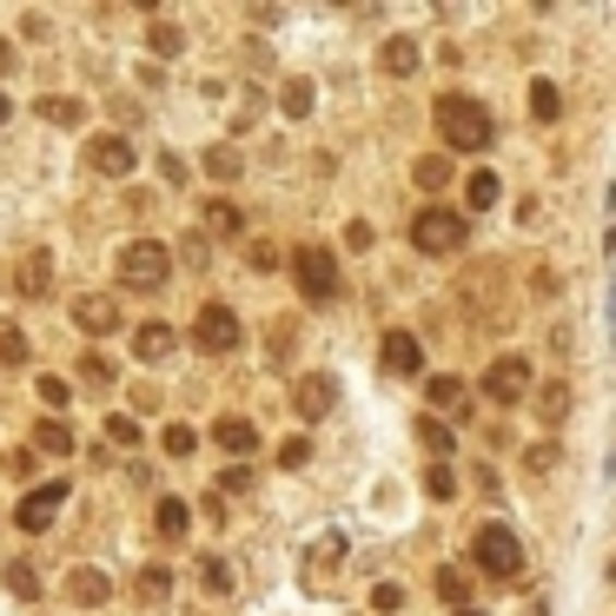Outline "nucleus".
<instances>
[{
	"label": "nucleus",
	"mask_w": 616,
	"mask_h": 616,
	"mask_svg": "<svg viewBox=\"0 0 616 616\" xmlns=\"http://www.w3.org/2000/svg\"><path fill=\"white\" fill-rule=\"evenodd\" d=\"M34 451H47V458H67V451H73V431H67L60 418H40V424H34Z\"/></svg>",
	"instance_id": "nucleus-20"
},
{
	"label": "nucleus",
	"mask_w": 616,
	"mask_h": 616,
	"mask_svg": "<svg viewBox=\"0 0 616 616\" xmlns=\"http://www.w3.org/2000/svg\"><path fill=\"white\" fill-rule=\"evenodd\" d=\"M424 391H431V404H445V411H458V404H464V385H458V378H431Z\"/></svg>",
	"instance_id": "nucleus-39"
},
{
	"label": "nucleus",
	"mask_w": 616,
	"mask_h": 616,
	"mask_svg": "<svg viewBox=\"0 0 616 616\" xmlns=\"http://www.w3.org/2000/svg\"><path fill=\"white\" fill-rule=\"evenodd\" d=\"M133 596H140V603H166V596H172V570H166V564H146V570L133 577Z\"/></svg>",
	"instance_id": "nucleus-22"
},
{
	"label": "nucleus",
	"mask_w": 616,
	"mask_h": 616,
	"mask_svg": "<svg viewBox=\"0 0 616 616\" xmlns=\"http://www.w3.org/2000/svg\"><path fill=\"white\" fill-rule=\"evenodd\" d=\"M133 140L126 133H94V140H86V166H94V172H107V180H126V172H133Z\"/></svg>",
	"instance_id": "nucleus-8"
},
{
	"label": "nucleus",
	"mask_w": 616,
	"mask_h": 616,
	"mask_svg": "<svg viewBox=\"0 0 616 616\" xmlns=\"http://www.w3.org/2000/svg\"><path fill=\"white\" fill-rule=\"evenodd\" d=\"M14 286H21V299H47V286H53V258H47V252H27Z\"/></svg>",
	"instance_id": "nucleus-18"
},
{
	"label": "nucleus",
	"mask_w": 616,
	"mask_h": 616,
	"mask_svg": "<svg viewBox=\"0 0 616 616\" xmlns=\"http://www.w3.org/2000/svg\"><path fill=\"white\" fill-rule=\"evenodd\" d=\"M219 491H252V471H245V464H232V471H219Z\"/></svg>",
	"instance_id": "nucleus-46"
},
{
	"label": "nucleus",
	"mask_w": 616,
	"mask_h": 616,
	"mask_svg": "<svg viewBox=\"0 0 616 616\" xmlns=\"http://www.w3.org/2000/svg\"><path fill=\"white\" fill-rule=\"evenodd\" d=\"M200 583H206L213 596H226V590H232V564H226V557H200Z\"/></svg>",
	"instance_id": "nucleus-32"
},
{
	"label": "nucleus",
	"mask_w": 616,
	"mask_h": 616,
	"mask_svg": "<svg viewBox=\"0 0 616 616\" xmlns=\"http://www.w3.org/2000/svg\"><path fill=\"white\" fill-rule=\"evenodd\" d=\"M418 437H424V451H437V458H451V424H437V418H418Z\"/></svg>",
	"instance_id": "nucleus-30"
},
{
	"label": "nucleus",
	"mask_w": 616,
	"mask_h": 616,
	"mask_svg": "<svg viewBox=\"0 0 616 616\" xmlns=\"http://www.w3.org/2000/svg\"><path fill=\"white\" fill-rule=\"evenodd\" d=\"M0 365H27V331L21 325H0Z\"/></svg>",
	"instance_id": "nucleus-34"
},
{
	"label": "nucleus",
	"mask_w": 616,
	"mask_h": 616,
	"mask_svg": "<svg viewBox=\"0 0 616 616\" xmlns=\"http://www.w3.org/2000/svg\"><path fill=\"white\" fill-rule=\"evenodd\" d=\"M159 445H166V458H193V445H200V437H193L186 424H166V437H159Z\"/></svg>",
	"instance_id": "nucleus-38"
},
{
	"label": "nucleus",
	"mask_w": 616,
	"mask_h": 616,
	"mask_svg": "<svg viewBox=\"0 0 616 616\" xmlns=\"http://www.w3.org/2000/svg\"><path fill=\"white\" fill-rule=\"evenodd\" d=\"M206 252H213V245H206L200 232H186V245H180V258H186V266H213V258H206Z\"/></svg>",
	"instance_id": "nucleus-43"
},
{
	"label": "nucleus",
	"mask_w": 616,
	"mask_h": 616,
	"mask_svg": "<svg viewBox=\"0 0 616 616\" xmlns=\"http://www.w3.org/2000/svg\"><path fill=\"white\" fill-rule=\"evenodd\" d=\"M107 437H113V445H140V424L133 418H107Z\"/></svg>",
	"instance_id": "nucleus-44"
},
{
	"label": "nucleus",
	"mask_w": 616,
	"mask_h": 616,
	"mask_svg": "<svg viewBox=\"0 0 616 616\" xmlns=\"http://www.w3.org/2000/svg\"><path fill=\"white\" fill-rule=\"evenodd\" d=\"M464 239H471V219H464L458 206H424V213L411 219V245H418L424 258H451V252H464Z\"/></svg>",
	"instance_id": "nucleus-2"
},
{
	"label": "nucleus",
	"mask_w": 616,
	"mask_h": 616,
	"mask_svg": "<svg viewBox=\"0 0 616 616\" xmlns=\"http://www.w3.org/2000/svg\"><path fill=\"white\" fill-rule=\"evenodd\" d=\"M345 245H351V252H365V245H372V226H365V219H359V226H345Z\"/></svg>",
	"instance_id": "nucleus-47"
},
{
	"label": "nucleus",
	"mask_w": 616,
	"mask_h": 616,
	"mask_svg": "<svg viewBox=\"0 0 616 616\" xmlns=\"http://www.w3.org/2000/svg\"><path fill=\"white\" fill-rule=\"evenodd\" d=\"M213 445L232 451V458H252V451H258V424H245V418H219V424H213Z\"/></svg>",
	"instance_id": "nucleus-13"
},
{
	"label": "nucleus",
	"mask_w": 616,
	"mask_h": 616,
	"mask_svg": "<svg viewBox=\"0 0 616 616\" xmlns=\"http://www.w3.org/2000/svg\"><path fill=\"white\" fill-rule=\"evenodd\" d=\"M21 67V53H14V40H0V73H14Z\"/></svg>",
	"instance_id": "nucleus-49"
},
{
	"label": "nucleus",
	"mask_w": 616,
	"mask_h": 616,
	"mask_svg": "<svg viewBox=\"0 0 616 616\" xmlns=\"http://www.w3.org/2000/svg\"><path fill=\"white\" fill-rule=\"evenodd\" d=\"M551 464H557V445H531V451H523V471H538V478H544Z\"/></svg>",
	"instance_id": "nucleus-41"
},
{
	"label": "nucleus",
	"mask_w": 616,
	"mask_h": 616,
	"mask_svg": "<svg viewBox=\"0 0 616 616\" xmlns=\"http://www.w3.org/2000/svg\"><path fill=\"white\" fill-rule=\"evenodd\" d=\"M40 398L47 404H67V378H40Z\"/></svg>",
	"instance_id": "nucleus-48"
},
{
	"label": "nucleus",
	"mask_w": 616,
	"mask_h": 616,
	"mask_svg": "<svg viewBox=\"0 0 616 616\" xmlns=\"http://www.w3.org/2000/svg\"><path fill=\"white\" fill-rule=\"evenodd\" d=\"M564 411H570V385L551 378V385L538 391V418H544V424H564Z\"/></svg>",
	"instance_id": "nucleus-26"
},
{
	"label": "nucleus",
	"mask_w": 616,
	"mask_h": 616,
	"mask_svg": "<svg viewBox=\"0 0 616 616\" xmlns=\"http://www.w3.org/2000/svg\"><path fill=\"white\" fill-rule=\"evenodd\" d=\"M279 266V245H266V239H252V273H273Z\"/></svg>",
	"instance_id": "nucleus-45"
},
{
	"label": "nucleus",
	"mask_w": 616,
	"mask_h": 616,
	"mask_svg": "<svg viewBox=\"0 0 616 616\" xmlns=\"http://www.w3.org/2000/svg\"><path fill=\"white\" fill-rule=\"evenodd\" d=\"M398 603H404V590H398V583H378V590H372V609H378V616H391Z\"/></svg>",
	"instance_id": "nucleus-42"
},
{
	"label": "nucleus",
	"mask_w": 616,
	"mask_h": 616,
	"mask_svg": "<svg viewBox=\"0 0 616 616\" xmlns=\"http://www.w3.org/2000/svg\"><path fill=\"white\" fill-rule=\"evenodd\" d=\"M338 564H345V538H338V531H325V538L305 551V583H325Z\"/></svg>",
	"instance_id": "nucleus-15"
},
{
	"label": "nucleus",
	"mask_w": 616,
	"mask_h": 616,
	"mask_svg": "<svg viewBox=\"0 0 616 616\" xmlns=\"http://www.w3.org/2000/svg\"><path fill=\"white\" fill-rule=\"evenodd\" d=\"M153 531H159L166 544H180V538L193 531V510H186L180 497H159V510H153Z\"/></svg>",
	"instance_id": "nucleus-17"
},
{
	"label": "nucleus",
	"mask_w": 616,
	"mask_h": 616,
	"mask_svg": "<svg viewBox=\"0 0 616 616\" xmlns=\"http://www.w3.org/2000/svg\"><path fill=\"white\" fill-rule=\"evenodd\" d=\"M424 491H431L437 504H451V497H458V478H451L445 464H431V471H424Z\"/></svg>",
	"instance_id": "nucleus-37"
},
{
	"label": "nucleus",
	"mask_w": 616,
	"mask_h": 616,
	"mask_svg": "<svg viewBox=\"0 0 616 616\" xmlns=\"http://www.w3.org/2000/svg\"><path fill=\"white\" fill-rule=\"evenodd\" d=\"M418 186H424V193H445V186H451V159H445V153H424V159H418Z\"/></svg>",
	"instance_id": "nucleus-27"
},
{
	"label": "nucleus",
	"mask_w": 616,
	"mask_h": 616,
	"mask_svg": "<svg viewBox=\"0 0 616 616\" xmlns=\"http://www.w3.org/2000/svg\"><path fill=\"white\" fill-rule=\"evenodd\" d=\"M40 113H47L53 126H80V120H86V107H80V100H67V94H53V100H40Z\"/></svg>",
	"instance_id": "nucleus-31"
},
{
	"label": "nucleus",
	"mask_w": 616,
	"mask_h": 616,
	"mask_svg": "<svg viewBox=\"0 0 616 616\" xmlns=\"http://www.w3.org/2000/svg\"><path fill=\"white\" fill-rule=\"evenodd\" d=\"M437 596H445L451 609H471V577L458 564H437Z\"/></svg>",
	"instance_id": "nucleus-23"
},
{
	"label": "nucleus",
	"mask_w": 616,
	"mask_h": 616,
	"mask_svg": "<svg viewBox=\"0 0 616 616\" xmlns=\"http://www.w3.org/2000/svg\"><path fill=\"white\" fill-rule=\"evenodd\" d=\"M60 504H67V478H53V484H40V491H27L21 497V510H14V523H21V531H47V523L60 517Z\"/></svg>",
	"instance_id": "nucleus-9"
},
{
	"label": "nucleus",
	"mask_w": 616,
	"mask_h": 616,
	"mask_svg": "<svg viewBox=\"0 0 616 616\" xmlns=\"http://www.w3.org/2000/svg\"><path fill=\"white\" fill-rule=\"evenodd\" d=\"M292 404H299V418L305 424H318L331 404H338V385L325 378V372H312V378H299V391H292Z\"/></svg>",
	"instance_id": "nucleus-12"
},
{
	"label": "nucleus",
	"mask_w": 616,
	"mask_h": 616,
	"mask_svg": "<svg viewBox=\"0 0 616 616\" xmlns=\"http://www.w3.org/2000/svg\"><path fill=\"white\" fill-rule=\"evenodd\" d=\"M378 60H385V73H391V80H411V73L424 67V53H418V40H411V34H391Z\"/></svg>",
	"instance_id": "nucleus-16"
},
{
	"label": "nucleus",
	"mask_w": 616,
	"mask_h": 616,
	"mask_svg": "<svg viewBox=\"0 0 616 616\" xmlns=\"http://www.w3.org/2000/svg\"><path fill=\"white\" fill-rule=\"evenodd\" d=\"M172 279V252L159 239H126L120 245V286L126 292H159Z\"/></svg>",
	"instance_id": "nucleus-3"
},
{
	"label": "nucleus",
	"mask_w": 616,
	"mask_h": 616,
	"mask_svg": "<svg viewBox=\"0 0 616 616\" xmlns=\"http://www.w3.org/2000/svg\"><path fill=\"white\" fill-rule=\"evenodd\" d=\"M133 351H140V365H159L166 351H172V325H159V318L140 325V331H133Z\"/></svg>",
	"instance_id": "nucleus-19"
},
{
	"label": "nucleus",
	"mask_w": 616,
	"mask_h": 616,
	"mask_svg": "<svg viewBox=\"0 0 616 616\" xmlns=\"http://www.w3.org/2000/svg\"><path fill=\"white\" fill-rule=\"evenodd\" d=\"M193 345L206 351V359H232V351L245 345L239 312H232V305H200V318H193Z\"/></svg>",
	"instance_id": "nucleus-5"
},
{
	"label": "nucleus",
	"mask_w": 616,
	"mask_h": 616,
	"mask_svg": "<svg viewBox=\"0 0 616 616\" xmlns=\"http://www.w3.org/2000/svg\"><path fill=\"white\" fill-rule=\"evenodd\" d=\"M146 47H153L159 60H172V53H180V47H186V34H180V27H172V21H153V27H146Z\"/></svg>",
	"instance_id": "nucleus-29"
},
{
	"label": "nucleus",
	"mask_w": 616,
	"mask_h": 616,
	"mask_svg": "<svg viewBox=\"0 0 616 616\" xmlns=\"http://www.w3.org/2000/svg\"><path fill=\"white\" fill-rule=\"evenodd\" d=\"M206 172H213V180H239V172H245V159H239L232 146H213V153H206Z\"/></svg>",
	"instance_id": "nucleus-35"
},
{
	"label": "nucleus",
	"mask_w": 616,
	"mask_h": 616,
	"mask_svg": "<svg viewBox=\"0 0 616 616\" xmlns=\"http://www.w3.org/2000/svg\"><path fill=\"white\" fill-rule=\"evenodd\" d=\"M305 458H312V437H286V445H279V464H286V471H299Z\"/></svg>",
	"instance_id": "nucleus-40"
},
{
	"label": "nucleus",
	"mask_w": 616,
	"mask_h": 616,
	"mask_svg": "<svg viewBox=\"0 0 616 616\" xmlns=\"http://www.w3.org/2000/svg\"><path fill=\"white\" fill-rule=\"evenodd\" d=\"M312 100H318V94H312V80H286V86H279V107H286L292 120H305Z\"/></svg>",
	"instance_id": "nucleus-28"
},
{
	"label": "nucleus",
	"mask_w": 616,
	"mask_h": 616,
	"mask_svg": "<svg viewBox=\"0 0 616 616\" xmlns=\"http://www.w3.org/2000/svg\"><path fill=\"white\" fill-rule=\"evenodd\" d=\"M464 200H471L478 213H491V206L504 200V180H497V172H471V180H464Z\"/></svg>",
	"instance_id": "nucleus-25"
},
{
	"label": "nucleus",
	"mask_w": 616,
	"mask_h": 616,
	"mask_svg": "<svg viewBox=\"0 0 616 616\" xmlns=\"http://www.w3.org/2000/svg\"><path fill=\"white\" fill-rule=\"evenodd\" d=\"M73 325H80L86 338H107V331H120V305H113L107 292H80V299H73Z\"/></svg>",
	"instance_id": "nucleus-11"
},
{
	"label": "nucleus",
	"mask_w": 616,
	"mask_h": 616,
	"mask_svg": "<svg viewBox=\"0 0 616 616\" xmlns=\"http://www.w3.org/2000/svg\"><path fill=\"white\" fill-rule=\"evenodd\" d=\"M80 378L94 385V391H107V385H113V359H100V351H86V359H80Z\"/></svg>",
	"instance_id": "nucleus-36"
},
{
	"label": "nucleus",
	"mask_w": 616,
	"mask_h": 616,
	"mask_svg": "<svg viewBox=\"0 0 616 616\" xmlns=\"http://www.w3.org/2000/svg\"><path fill=\"white\" fill-rule=\"evenodd\" d=\"M471 564H478L484 577H497V583L523 577V544H517L510 523H484V531L471 538Z\"/></svg>",
	"instance_id": "nucleus-4"
},
{
	"label": "nucleus",
	"mask_w": 616,
	"mask_h": 616,
	"mask_svg": "<svg viewBox=\"0 0 616 616\" xmlns=\"http://www.w3.org/2000/svg\"><path fill=\"white\" fill-rule=\"evenodd\" d=\"M378 365H385L391 378H418V372H424V345H418L411 331H385V338H378Z\"/></svg>",
	"instance_id": "nucleus-10"
},
{
	"label": "nucleus",
	"mask_w": 616,
	"mask_h": 616,
	"mask_svg": "<svg viewBox=\"0 0 616 616\" xmlns=\"http://www.w3.org/2000/svg\"><path fill=\"white\" fill-rule=\"evenodd\" d=\"M609 583H616V564H609Z\"/></svg>",
	"instance_id": "nucleus-51"
},
{
	"label": "nucleus",
	"mask_w": 616,
	"mask_h": 616,
	"mask_svg": "<svg viewBox=\"0 0 616 616\" xmlns=\"http://www.w3.org/2000/svg\"><path fill=\"white\" fill-rule=\"evenodd\" d=\"M206 232H219V239H239V232H245V213H239L232 200H206Z\"/></svg>",
	"instance_id": "nucleus-21"
},
{
	"label": "nucleus",
	"mask_w": 616,
	"mask_h": 616,
	"mask_svg": "<svg viewBox=\"0 0 616 616\" xmlns=\"http://www.w3.org/2000/svg\"><path fill=\"white\" fill-rule=\"evenodd\" d=\"M484 398L491 404H523V398H531V359H517V351H510V359H497L484 372Z\"/></svg>",
	"instance_id": "nucleus-7"
},
{
	"label": "nucleus",
	"mask_w": 616,
	"mask_h": 616,
	"mask_svg": "<svg viewBox=\"0 0 616 616\" xmlns=\"http://www.w3.org/2000/svg\"><path fill=\"white\" fill-rule=\"evenodd\" d=\"M557 113H564V94H557L551 80H531V120H538V126H551Z\"/></svg>",
	"instance_id": "nucleus-24"
},
{
	"label": "nucleus",
	"mask_w": 616,
	"mask_h": 616,
	"mask_svg": "<svg viewBox=\"0 0 616 616\" xmlns=\"http://www.w3.org/2000/svg\"><path fill=\"white\" fill-rule=\"evenodd\" d=\"M107 596H113L107 570H73V577H67V603H80V609H100Z\"/></svg>",
	"instance_id": "nucleus-14"
},
{
	"label": "nucleus",
	"mask_w": 616,
	"mask_h": 616,
	"mask_svg": "<svg viewBox=\"0 0 616 616\" xmlns=\"http://www.w3.org/2000/svg\"><path fill=\"white\" fill-rule=\"evenodd\" d=\"M8 590H14L21 603H34V596H40V570H34V564H8Z\"/></svg>",
	"instance_id": "nucleus-33"
},
{
	"label": "nucleus",
	"mask_w": 616,
	"mask_h": 616,
	"mask_svg": "<svg viewBox=\"0 0 616 616\" xmlns=\"http://www.w3.org/2000/svg\"><path fill=\"white\" fill-rule=\"evenodd\" d=\"M458 616H478V609H458Z\"/></svg>",
	"instance_id": "nucleus-52"
},
{
	"label": "nucleus",
	"mask_w": 616,
	"mask_h": 616,
	"mask_svg": "<svg viewBox=\"0 0 616 616\" xmlns=\"http://www.w3.org/2000/svg\"><path fill=\"white\" fill-rule=\"evenodd\" d=\"M292 279H299V292H305L312 305H331V299H338V258H331L325 245H299V252H292Z\"/></svg>",
	"instance_id": "nucleus-6"
},
{
	"label": "nucleus",
	"mask_w": 616,
	"mask_h": 616,
	"mask_svg": "<svg viewBox=\"0 0 616 616\" xmlns=\"http://www.w3.org/2000/svg\"><path fill=\"white\" fill-rule=\"evenodd\" d=\"M437 133H445V146L451 153H484L491 146V113H484V100H471V94H437Z\"/></svg>",
	"instance_id": "nucleus-1"
},
{
	"label": "nucleus",
	"mask_w": 616,
	"mask_h": 616,
	"mask_svg": "<svg viewBox=\"0 0 616 616\" xmlns=\"http://www.w3.org/2000/svg\"><path fill=\"white\" fill-rule=\"evenodd\" d=\"M8 113H14V100H8V94H0V126H8Z\"/></svg>",
	"instance_id": "nucleus-50"
}]
</instances>
